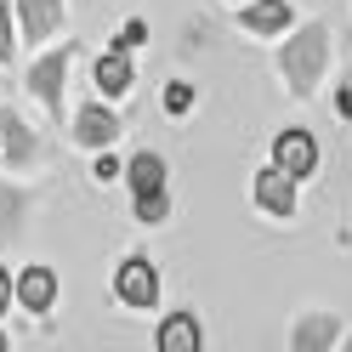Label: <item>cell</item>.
<instances>
[{
    "mask_svg": "<svg viewBox=\"0 0 352 352\" xmlns=\"http://www.w3.org/2000/svg\"><path fill=\"white\" fill-rule=\"evenodd\" d=\"M324 63H329V29L324 23H307L290 46H284V74H290L296 91H313L324 80Z\"/></svg>",
    "mask_w": 352,
    "mask_h": 352,
    "instance_id": "6da1fadb",
    "label": "cell"
},
{
    "mask_svg": "<svg viewBox=\"0 0 352 352\" xmlns=\"http://www.w3.org/2000/svg\"><path fill=\"white\" fill-rule=\"evenodd\" d=\"M114 296L125 307H160V267L148 256H125L114 267Z\"/></svg>",
    "mask_w": 352,
    "mask_h": 352,
    "instance_id": "7a4b0ae2",
    "label": "cell"
},
{
    "mask_svg": "<svg viewBox=\"0 0 352 352\" xmlns=\"http://www.w3.org/2000/svg\"><path fill=\"white\" fill-rule=\"evenodd\" d=\"M273 165H284L296 182H307V176L318 170V137L301 131V125L296 131H278V137H273Z\"/></svg>",
    "mask_w": 352,
    "mask_h": 352,
    "instance_id": "3957f363",
    "label": "cell"
},
{
    "mask_svg": "<svg viewBox=\"0 0 352 352\" xmlns=\"http://www.w3.org/2000/svg\"><path fill=\"white\" fill-rule=\"evenodd\" d=\"M250 193H256V205L267 210V216H296V176L284 170V165H267V170H256Z\"/></svg>",
    "mask_w": 352,
    "mask_h": 352,
    "instance_id": "277c9868",
    "label": "cell"
},
{
    "mask_svg": "<svg viewBox=\"0 0 352 352\" xmlns=\"http://www.w3.org/2000/svg\"><path fill=\"white\" fill-rule=\"evenodd\" d=\"M63 74H69V46L63 52H46L29 69V91L46 102V114H63Z\"/></svg>",
    "mask_w": 352,
    "mask_h": 352,
    "instance_id": "5b68a950",
    "label": "cell"
},
{
    "mask_svg": "<svg viewBox=\"0 0 352 352\" xmlns=\"http://www.w3.org/2000/svg\"><path fill=\"white\" fill-rule=\"evenodd\" d=\"M17 17H23V40L29 46H46L63 29V0H17Z\"/></svg>",
    "mask_w": 352,
    "mask_h": 352,
    "instance_id": "8992f818",
    "label": "cell"
},
{
    "mask_svg": "<svg viewBox=\"0 0 352 352\" xmlns=\"http://www.w3.org/2000/svg\"><path fill=\"white\" fill-rule=\"evenodd\" d=\"M114 137H120L114 108L91 102V108H80V114H74V142H85V148H114Z\"/></svg>",
    "mask_w": 352,
    "mask_h": 352,
    "instance_id": "52a82bcc",
    "label": "cell"
},
{
    "mask_svg": "<svg viewBox=\"0 0 352 352\" xmlns=\"http://www.w3.org/2000/svg\"><path fill=\"white\" fill-rule=\"evenodd\" d=\"M239 23H245V34H284L290 29V0H245Z\"/></svg>",
    "mask_w": 352,
    "mask_h": 352,
    "instance_id": "ba28073f",
    "label": "cell"
},
{
    "mask_svg": "<svg viewBox=\"0 0 352 352\" xmlns=\"http://www.w3.org/2000/svg\"><path fill=\"white\" fill-rule=\"evenodd\" d=\"M52 301H57V273L52 267H23V273H17V307L52 313Z\"/></svg>",
    "mask_w": 352,
    "mask_h": 352,
    "instance_id": "9c48e42d",
    "label": "cell"
},
{
    "mask_svg": "<svg viewBox=\"0 0 352 352\" xmlns=\"http://www.w3.org/2000/svg\"><path fill=\"white\" fill-rule=\"evenodd\" d=\"M131 80H137V74H131V57L114 46V52H102L97 57V69H91V85H97V91L102 97H125L131 91Z\"/></svg>",
    "mask_w": 352,
    "mask_h": 352,
    "instance_id": "30bf717a",
    "label": "cell"
},
{
    "mask_svg": "<svg viewBox=\"0 0 352 352\" xmlns=\"http://www.w3.org/2000/svg\"><path fill=\"white\" fill-rule=\"evenodd\" d=\"M199 346H205V329L193 313H170L160 324V352H199Z\"/></svg>",
    "mask_w": 352,
    "mask_h": 352,
    "instance_id": "8fae6325",
    "label": "cell"
},
{
    "mask_svg": "<svg viewBox=\"0 0 352 352\" xmlns=\"http://www.w3.org/2000/svg\"><path fill=\"white\" fill-rule=\"evenodd\" d=\"M125 182H131V193L165 188V160H160V153H137V160L125 165Z\"/></svg>",
    "mask_w": 352,
    "mask_h": 352,
    "instance_id": "7c38bea8",
    "label": "cell"
},
{
    "mask_svg": "<svg viewBox=\"0 0 352 352\" xmlns=\"http://www.w3.org/2000/svg\"><path fill=\"white\" fill-rule=\"evenodd\" d=\"M131 210H137V222L160 228L165 216H170V193H165V188H148V193H137V205H131Z\"/></svg>",
    "mask_w": 352,
    "mask_h": 352,
    "instance_id": "4fadbf2b",
    "label": "cell"
},
{
    "mask_svg": "<svg viewBox=\"0 0 352 352\" xmlns=\"http://www.w3.org/2000/svg\"><path fill=\"white\" fill-rule=\"evenodd\" d=\"M0 125H6V160H12V165H23V160H29V153H34V137H29V131H23V125H17L12 114H6V120H0Z\"/></svg>",
    "mask_w": 352,
    "mask_h": 352,
    "instance_id": "5bb4252c",
    "label": "cell"
},
{
    "mask_svg": "<svg viewBox=\"0 0 352 352\" xmlns=\"http://www.w3.org/2000/svg\"><path fill=\"white\" fill-rule=\"evenodd\" d=\"M188 108H193V85L188 80H170L165 85V114H188Z\"/></svg>",
    "mask_w": 352,
    "mask_h": 352,
    "instance_id": "9a60e30c",
    "label": "cell"
},
{
    "mask_svg": "<svg viewBox=\"0 0 352 352\" xmlns=\"http://www.w3.org/2000/svg\"><path fill=\"white\" fill-rule=\"evenodd\" d=\"M142 40H148V23H142V17H125L120 34H114V46H120V52H137Z\"/></svg>",
    "mask_w": 352,
    "mask_h": 352,
    "instance_id": "2e32d148",
    "label": "cell"
},
{
    "mask_svg": "<svg viewBox=\"0 0 352 352\" xmlns=\"http://www.w3.org/2000/svg\"><path fill=\"white\" fill-rule=\"evenodd\" d=\"M12 52H17V34H12V6L0 0V63H12Z\"/></svg>",
    "mask_w": 352,
    "mask_h": 352,
    "instance_id": "e0dca14e",
    "label": "cell"
},
{
    "mask_svg": "<svg viewBox=\"0 0 352 352\" xmlns=\"http://www.w3.org/2000/svg\"><path fill=\"white\" fill-rule=\"evenodd\" d=\"M91 176H97V182H114V176H125V165H120L114 153L102 148V153H97V165H91Z\"/></svg>",
    "mask_w": 352,
    "mask_h": 352,
    "instance_id": "ac0fdd59",
    "label": "cell"
},
{
    "mask_svg": "<svg viewBox=\"0 0 352 352\" xmlns=\"http://www.w3.org/2000/svg\"><path fill=\"white\" fill-rule=\"evenodd\" d=\"M12 301H17V273H6V267H0V318L12 313Z\"/></svg>",
    "mask_w": 352,
    "mask_h": 352,
    "instance_id": "d6986e66",
    "label": "cell"
},
{
    "mask_svg": "<svg viewBox=\"0 0 352 352\" xmlns=\"http://www.w3.org/2000/svg\"><path fill=\"white\" fill-rule=\"evenodd\" d=\"M336 114L352 120V85H341V91H336Z\"/></svg>",
    "mask_w": 352,
    "mask_h": 352,
    "instance_id": "ffe728a7",
    "label": "cell"
},
{
    "mask_svg": "<svg viewBox=\"0 0 352 352\" xmlns=\"http://www.w3.org/2000/svg\"><path fill=\"white\" fill-rule=\"evenodd\" d=\"M0 346H6V336H0Z\"/></svg>",
    "mask_w": 352,
    "mask_h": 352,
    "instance_id": "44dd1931",
    "label": "cell"
},
{
    "mask_svg": "<svg viewBox=\"0 0 352 352\" xmlns=\"http://www.w3.org/2000/svg\"><path fill=\"white\" fill-rule=\"evenodd\" d=\"M239 6H245V0H239Z\"/></svg>",
    "mask_w": 352,
    "mask_h": 352,
    "instance_id": "7402d4cb",
    "label": "cell"
}]
</instances>
